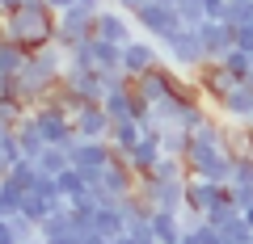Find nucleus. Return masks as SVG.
I'll return each instance as SVG.
<instances>
[{"instance_id":"nucleus-4","label":"nucleus","mask_w":253,"mask_h":244,"mask_svg":"<svg viewBox=\"0 0 253 244\" xmlns=\"http://www.w3.org/2000/svg\"><path fill=\"white\" fill-rule=\"evenodd\" d=\"M135 190H139V173L131 169V160H126L123 152H114V160L101 169L97 185H93V198H97V202H114V198L135 194Z\"/></svg>"},{"instance_id":"nucleus-18","label":"nucleus","mask_w":253,"mask_h":244,"mask_svg":"<svg viewBox=\"0 0 253 244\" xmlns=\"http://www.w3.org/2000/svg\"><path fill=\"white\" fill-rule=\"evenodd\" d=\"M93 232H101L106 240H118V236L126 232V215H123V207H118V198H114V202H101V207H97Z\"/></svg>"},{"instance_id":"nucleus-35","label":"nucleus","mask_w":253,"mask_h":244,"mask_svg":"<svg viewBox=\"0 0 253 244\" xmlns=\"http://www.w3.org/2000/svg\"><path fill=\"white\" fill-rule=\"evenodd\" d=\"M241 215H245V223H249V227H253V207H249V210H241Z\"/></svg>"},{"instance_id":"nucleus-29","label":"nucleus","mask_w":253,"mask_h":244,"mask_svg":"<svg viewBox=\"0 0 253 244\" xmlns=\"http://www.w3.org/2000/svg\"><path fill=\"white\" fill-rule=\"evenodd\" d=\"M232 26H245V21H253V0H228V17Z\"/></svg>"},{"instance_id":"nucleus-37","label":"nucleus","mask_w":253,"mask_h":244,"mask_svg":"<svg viewBox=\"0 0 253 244\" xmlns=\"http://www.w3.org/2000/svg\"><path fill=\"white\" fill-rule=\"evenodd\" d=\"M21 244H46V240H42V236H34V240H21Z\"/></svg>"},{"instance_id":"nucleus-39","label":"nucleus","mask_w":253,"mask_h":244,"mask_svg":"<svg viewBox=\"0 0 253 244\" xmlns=\"http://www.w3.org/2000/svg\"><path fill=\"white\" fill-rule=\"evenodd\" d=\"M0 89H4V76H0Z\"/></svg>"},{"instance_id":"nucleus-32","label":"nucleus","mask_w":253,"mask_h":244,"mask_svg":"<svg viewBox=\"0 0 253 244\" xmlns=\"http://www.w3.org/2000/svg\"><path fill=\"white\" fill-rule=\"evenodd\" d=\"M114 244H144V240H135V236H131V232H123V236H118Z\"/></svg>"},{"instance_id":"nucleus-11","label":"nucleus","mask_w":253,"mask_h":244,"mask_svg":"<svg viewBox=\"0 0 253 244\" xmlns=\"http://www.w3.org/2000/svg\"><path fill=\"white\" fill-rule=\"evenodd\" d=\"M139 194L152 202V210H186V181H148L139 177Z\"/></svg>"},{"instance_id":"nucleus-10","label":"nucleus","mask_w":253,"mask_h":244,"mask_svg":"<svg viewBox=\"0 0 253 244\" xmlns=\"http://www.w3.org/2000/svg\"><path fill=\"white\" fill-rule=\"evenodd\" d=\"M93 34H97V38H110V42H118V46H126L131 38L139 34L135 13L118 9V4H106V9H97V26H93Z\"/></svg>"},{"instance_id":"nucleus-25","label":"nucleus","mask_w":253,"mask_h":244,"mask_svg":"<svg viewBox=\"0 0 253 244\" xmlns=\"http://www.w3.org/2000/svg\"><path fill=\"white\" fill-rule=\"evenodd\" d=\"M34 164H38V173L55 177V173H63L72 160H68V147H59V143H46V147H42V156H34Z\"/></svg>"},{"instance_id":"nucleus-28","label":"nucleus","mask_w":253,"mask_h":244,"mask_svg":"<svg viewBox=\"0 0 253 244\" xmlns=\"http://www.w3.org/2000/svg\"><path fill=\"white\" fill-rule=\"evenodd\" d=\"M21 198H26V194H21L17 185H9V181H0V219L17 215V210H21Z\"/></svg>"},{"instance_id":"nucleus-5","label":"nucleus","mask_w":253,"mask_h":244,"mask_svg":"<svg viewBox=\"0 0 253 244\" xmlns=\"http://www.w3.org/2000/svg\"><path fill=\"white\" fill-rule=\"evenodd\" d=\"M93 26H97V9H89V4H68V9L55 13V42L76 46L84 38H93Z\"/></svg>"},{"instance_id":"nucleus-31","label":"nucleus","mask_w":253,"mask_h":244,"mask_svg":"<svg viewBox=\"0 0 253 244\" xmlns=\"http://www.w3.org/2000/svg\"><path fill=\"white\" fill-rule=\"evenodd\" d=\"M0 244H21L17 232H13V219H0Z\"/></svg>"},{"instance_id":"nucleus-15","label":"nucleus","mask_w":253,"mask_h":244,"mask_svg":"<svg viewBox=\"0 0 253 244\" xmlns=\"http://www.w3.org/2000/svg\"><path fill=\"white\" fill-rule=\"evenodd\" d=\"M89 51H93V68H97V72H106V76H126V72H123V46H118V42L93 34V38H89Z\"/></svg>"},{"instance_id":"nucleus-14","label":"nucleus","mask_w":253,"mask_h":244,"mask_svg":"<svg viewBox=\"0 0 253 244\" xmlns=\"http://www.w3.org/2000/svg\"><path fill=\"white\" fill-rule=\"evenodd\" d=\"M199 38H203V46H207V59H219L224 51L236 46V26L232 21H203Z\"/></svg>"},{"instance_id":"nucleus-17","label":"nucleus","mask_w":253,"mask_h":244,"mask_svg":"<svg viewBox=\"0 0 253 244\" xmlns=\"http://www.w3.org/2000/svg\"><path fill=\"white\" fill-rule=\"evenodd\" d=\"M55 185H59V194L68 202H76V198H89L93 194V177L84 169H76V164H68L63 173H55Z\"/></svg>"},{"instance_id":"nucleus-21","label":"nucleus","mask_w":253,"mask_h":244,"mask_svg":"<svg viewBox=\"0 0 253 244\" xmlns=\"http://www.w3.org/2000/svg\"><path fill=\"white\" fill-rule=\"evenodd\" d=\"M26 59H30V51L21 42H13V38H0V76L4 80H13V76L26 68Z\"/></svg>"},{"instance_id":"nucleus-30","label":"nucleus","mask_w":253,"mask_h":244,"mask_svg":"<svg viewBox=\"0 0 253 244\" xmlns=\"http://www.w3.org/2000/svg\"><path fill=\"white\" fill-rule=\"evenodd\" d=\"M232 202H236L241 210H249V207H253V185H232Z\"/></svg>"},{"instance_id":"nucleus-13","label":"nucleus","mask_w":253,"mask_h":244,"mask_svg":"<svg viewBox=\"0 0 253 244\" xmlns=\"http://www.w3.org/2000/svg\"><path fill=\"white\" fill-rule=\"evenodd\" d=\"M123 156L131 160V169H135L139 177H144V173H148V169H152V164L165 156V152H161V131H156V127H144V135H139L135 143L126 147Z\"/></svg>"},{"instance_id":"nucleus-24","label":"nucleus","mask_w":253,"mask_h":244,"mask_svg":"<svg viewBox=\"0 0 253 244\" xmlns=\"http://www.w3.org/2000/svg\"><path fill=\"white\" fill-rule=\"evenodd\" d=\"M38 177H42V173H38V164H34V160H17V164H13V169L4 173L0 181H9V185H17L21 194H30V190H34V181H38Z\"/></svg>"},{"instance_id":"nucleus-16","label":"nucleus","mask_w":253,"mask_h":244,"mask_svg":"<svg viewBox=\"0 0 253 244\" xmlns=\"http://www.w3.org/2000/svg\"><path fill=\"white\" fill-rule=\"evenodd\" d=\"M186 236V215L181 210H152V240L156 244H181Z\"/></svg>"},{"instance_id":"nucleus-19","label":"nucleus","mask_w":253,"mask_h":244,"mask_svg":"<svg viewBox=\"0 0 253 244\" xmlns=\"http://www.w3.org/2000/svg\"><path fill=\"white\" fill-rule=\"evenodd\" d=\"M13 135H17V143H21V152L34 160V156H42V147H46V139H42V131H38V122H34V114H26V118H17L13 122Z\"/></svg>"},{"instance_id":"nucleus-3","label":"nucleus","mask_w":253,"mask_h":244,"mask_svg":"<svg viewBox=\"0 0 253 244\" xmlns=\"http://www.w3.org/2000/svg\"><path fill=\"white\" fill-rule=\"evenodd\" d=\"M161 51H165V64L181 68L186 76H194L203 64H211V59H207V46H203V38H199V26H177L161 42Z\"/></svg>"},{"instance_id":"nucleus-36","label":"nucleus","mask_w":253,"mask_h":244,"mask_svg":"<svg viewBox=\"0 0 253 244\" xmlns=\"http://www.w3.org/2000/svg\"><path fill=\"white\" fill-rule=\"evenodd\" d=\"M245 135H249V152H253V122H249V127H245Z\"/></svg>"},{"instance_id":"nucleus-20","label":"nucleus","mask_w":253,"mask_h":244,"mask_svg":"<svg viewBox=\"0 0 253 244\" xmlns=\"http://www.w3.org/2000/svg\"><path fill=\"white\" fill-rule=\"evenodd\" d=\"M148 181H190V169H186V156H161V160L152 164V169L144 173Z\"/></svg>"},{"instance_id":"nucleus-2","label":"nucleus","mask_w":253,"mask_h":244,"mask_svg":"<svg viewBox=\"0 0 253 244\" xmlns=\"http://www.w3.org/2000/svg\"><path fill=\"white\" fill-rule=\"evenodd\" d=\"M232 164H236V152L228 139H199L190 135V147H186V169L190 177H203V181H232Z\"/></svg>"},{"instance_id":"nucleus-8","label":"nucleus","mask_w":253,"mask_h":244,"mask_svg":"<svg viewBox=\"0 0 253 244\" xmlns=\"http://www.w3.org/2000/svg\"><path fill=\"white\" fill-rule=\"evenodd\" d=\"M156 64H165V51H161V42L156 38H148V34H135L131 42L123 46V72L135 80V76H144V72H152Z\"/></svg>"},{"instance_id":"nucleus-7","label":"nucleus","mask_w":253,"mask_h":244,"mask_svg":"<svg viewBox=\"0 0 253 244\" xmlns=\"http://www.w3.org/2000/svg\"><path fill=\"white\" fill-rule=\"evenodd\" d=\"M135 26H139V34H148V38H156V42H165V38L181 26L177 4H169V0H148L144 9H135Z\"/></svg>"},{"instance_id":"nucleus-1","label":"nucleus","mask_w":253,"mask_h":244,"mask_svg":"<svg viewBox=\"0 0 253 244\" xmlns=\"http://www.w3.org/2000/svg\"><path fill=\"white\" fill-rule=\"evenodd\" d=\"M0 30H4V38L21 42L26 51L46 46V42H55V9L46 0H21L17 9H9L0 17Z\"/></svg>"},{"instance_id":"nucleus-34","label":"nucleus","mask_w":253,"mask_h":244,"mask_svg":"<svg viewBox=\"0 0 253 244\" xmlns=\"http://www.w3.org/2000/svg\"><path fill=\"white\" fill-rule=\"evenodd\" d=\"M4 173H9V160H4V152H0V177H4Z\"/></svg>"},{"instance_id":"nucleus-12","label":"nucleus","mask_w":253,"mask_h":244,"mask_svg":"<svg viewBox=\"0 0 253 244\" xmlns=\"http://www.w3.org/2000/svg\"><path fill=\"white\" fill-rule=\"evenodd\" d=\"M110 122H114V118L106 114L101 101H89V105H81L72 114V127H76V135H81V139H106L110 135Z\"/></svg>"},{"instance_id":"nucleus-38","label":"nucleus","mask_w":253,"mask_h":244,"mask_svg":"<svg viewBox=\"0 0 253 244\" xmlns=\"http://www.w3.org/2000/svg\"><path fill=\"white\" fill-rule=\"evenodd\" d=\"M181 244H194V236H190V232H186V236H181Z\"/></svg>"},{"instance_id":"nucleus-9","label":"nucleus","mask_w":253,"mask_h":244,"mask_svg":"<svg viewBox=\"0 0 253 244\" xmlns=\"http://www.w3.org/2000/svg\"><path fill=\"white\" fill-rule=\"evenodd\" d=\"M211 109H215L224 122L249 127V122H253V80H236V84H232V89H228Z\"/></svg>"},{"instance_id":"nucleus-23","label":"nucleus","mask_w":253,"mask_h":244,"mask_svg":"<svg viewBox=\"0 0 253 244\" xmlns=\"http://www.w3.org/2000/svg\"><path fill=\"white\" fill-rule=\"evenodd\" d=\"M68 232H76L72 227V215H68V207H59V210H51V215L38 223V236H42L46 244L51 240H59V236H68Z\"/></svg>"},{"instance_id":"nucleus-33","label":"nucleus","mask_w":253,"mask_h":244,"mask_svg":"<svg viewBox=\"0 0 253 244\" xmlns=\"http://www.w3.org/2000/svg\"><path fill=\"white\" fill-rule=\"evenodd\" d=\"M46 4H51V9L59 13V9H68V4H76V0H46Z\"/></svg>"},{"instance_id":"nucleus-22","label":"nucleus","mask_w":253,"mask_h":244,"mask_svg":"<svg viewBox=\"0 0 253 244\" xmlns=\"http://www.w3.org/2000/svg\"><path fill=\"white\" fill-rule=\"evenodd\" d=\"M219 64H224V72L232 76V80H253V59H249V51H241V46L224 51V55H219Z\"/></svg>"},{"instance_id":"nucleus-26","label":"nucleus","mask_w":253,"mask_h":244,"mask_svg":"<svg viewBox=\"0 0 253 244\" xmlns=\"http://www.w3.org/2000/svg\"><path fill=\"white\" fill-rule=\"evenodd\" d=\"M144 135V122H135V118H126V122H110V143L118 147V152H126V147L135 143V139Z\"/></svg>"},{"instance_id":"nucleus-27","label":"nucleus","mask_w":253,"mask_h":244,"mask_svg":"<svg viewBox=\"0 0 253 244\" xmlns=\"http://www.w3.org/2000/svg\"><path fill=\"white\" fill-rule=\"evenodd\" d=\"M156 131H161V152L165 156H186L190 131H181V127H156Z\"/></svg>"},{"instance_id":"nucleus-6","label":"nucleus","mask_w":253,"mask_h":244,"mask_svg":"<svg viewBox=\"0 0 253 244\" xmlns=\"http://www.w3.org/2000/svg\"><path fill=\"white\" fill-rule=\"evenodd\" d=\"M114 152L118 147L110 143V139H81L76 135L72 143H68V160L76 164V169H84L93 177V185H97V177H101V169H106L110 160H114Z\"/></svg>"}]
</instances>
